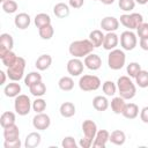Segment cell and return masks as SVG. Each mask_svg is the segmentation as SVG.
<instances>
[{
	"instance_id": "cell-13",
	"label": "cell",
	"mask_w": 148,
	"mask_h": 148,
	"mask_svg": "<svg viewBox=\"0 0 148 148\" xmlns=\"http://www.w3.org/2000/svg\"><path fill=\"white\" fill-rule=\"evenodd\" d=\"M110 140V133L106 130H99L97 131L94 142H92V147L95 148H105L106 142Z\"/></svg>"
},
{
	"instance_id": "cell-40",
	"label": "cell",
	"mask_w": 148,
	"mask_h": 148,
	"mask_svg": "<svg viewBox=\"0 0 148 148\" xmlns=\"http://www.w3.org/2000/svg\"><path fill=\"white\" fill-rule=\"evenodd\" d=\"M126 71H127V74H128L130 77H134L135 79V76L138 75V73L141 71V66L139 65V62L133 61V62H130L127 65Z\"/></svg>"
},
{
	"instance_id": "cell-10",
	"label": "cell",
	"mask_w": 148,
	"mask_h": 148,
	"mask_svg": "<svg viewBox=\"0 0 148 148\" xmlns=\"http://www.w3.org/2000/svg\"><path fill=\"white\" fill-rule=\"evenodd\" d=\"M84 64L80 60V58H73L71 60H68L67 62V72L68 74H71L72 76H79L83 73V66Z\"/></svg>"
},
{
	"instance_id": "cell-14",
	"label": "cell",
	"mask_w": 148,
	"mask_h": 148,
	"mask_svg": "<svg viewBox=\"0 0 148 148\" xmlns=\"http://www.w3.org/2000/svg\"><path fill=\"white\" fill-rule=\"evenodd\" d=\"M119 43V38H118V35L114 34V32H108L105 36H104V40H103V47L108 51H111L113 49L117 47Z\"/></svg>"
},
{
	"instance_id": "cell-48",
	"label": "cell",
	"mask_w": 148,
	"mask_h": 148,
	"mask_svg": "<svg viewBox=\"0 0 148 148\" xmlns=\"http://www.w3.org/2000/svg\"><path fill=\"white\" fill-rule=\"evenodd\" d=\"M140 47L145 51H148V37L140 38Z\"/></svg>"
},
{
	"instance_id": "cell-22",
	"label": "cell",
	"mask_w": 148,
	"mask_h": 148,
	"mask_svg": "<svg viewBox=\"0 0 148 148\" xmlns=\"http://www.w3.org/2000/svg\"><path fill=\"white\" fill-rule=\"evenodd\" d=\"M3 92L7 97H16L20 95L21 92V86L16 82V81H13L12 83H8L5 89H3Z\"/></svg>"
},
{
	"instance_id": "cell-23",
	"label": "cell",
	"mask_w": 148,
	"mask_h": 148,
	"mask_svg": "<svg viewBox=\"0 0 148 148\" xmlns=\"http://www.w3.org/2000/svg\"><path fill=\"white\" fill-rule=\"evenodd\" d=\"M59 111L64 118H71L75 114V105L72 102H64L60 105Z\"/></svg>"
},
{
	"instance_id": "cell-16",
	"label": "cell",
	"mask_w": 148,
	"mask_h": 148,
	"mask_svg": "<svg viewBox=\"0 0 148 148\" xmlns=\"http://www.w3.org/2000/svg\"><path fill=\"white\" fill-rule=\"evenodd\" d=\"M30 23H31V18H30L29 14H27V13H20L14 18L15 27L18 28V29H21V30L27 29L30 25Z\"/></svg>"
},
{
	"instance_id": "cell-18",
	"label": "cell",
	"mask_w": 148,
	"mask_h": 148,
	"mask_svg": "<svg viewBox=\"0 0 148 148\" xmlns=\"http://www.w3.org/2000/svg\"><path fill=\"white\" fill-rule=\"evenodd\" d=\"M52 64V57L50 54H42L37 58L35 66L38 71H46Z\"/></svg>"
},
{
	"instance_id": "cell-25",
	"label": "cell",
	"mask_w": 148,
	"mask_h": 148,
	"mask_svg": "<svg viewBox=\"0 0 148 148\" xmlns=\"http://www.w3.org/2000/svg\"><path fill=\"white\" fill-rule=\"evenodd\" d=\"M104 36H105V35H104L101 30L96 29V30H92V31L89 34V39H90V42L94 44L95 47H99V46L103 45Z\"/></svg>"
},
{
	"instance_id": "cell-51",
	"label": "cell",
	"mask_w": 148,
	"mask_h": 148,
	"mask_svg": "<svg viewBox=\"0 0 148 148\" xmlns=\"http://www.w3.org/2000/svg\"><path fill=\"white\" fill-rule=\"evenodd\" d=\"M135 2L139 5H146V3H148V0H135Z\"/></svg>"
},
{
	"instance_id": "cell-31",
	"label": "cell",
	"mask_w": 148,
	"mask_h": 148,
	"mask_svg": "<svg viewBox=\"0 0 148 148\" xmlns=\"http://www.w3.org/2000/svg\"><path fill=\"white\" fill-rule=\"evenodd\" d=\"M58 86L62 91H71L74 88V81L71 76H62L59 79Z\"/></svg>"
},
{
	"instance_id": "cell-32",
	"label": "cell",
	"mask_w": 148,
	"mask_h": 148,
	"mask_svg": "<svg viewBox=\"0 0 148 148\" xmlns=\"http://www.w3.org/2000/svg\"><path fill=\"white\" fill-rule=\"evenodd\" d=\"M14 46V40H13V37L9 35V34H1L0 35V47H3L8 51H12Z\"/></svg>"
},
{
	"instance_id": "cell-43",
	"label": "cell",
	"mask_w": 148,
	"mask_h": 148,
	"mask_svg": "<svg viewBox=\"0 0 148 148\" xmlns=\"http://www.w3.org/2000/svg\"><path fill=\"white\" fill-rule=\"evenodd\" d=\"M136 32H138V36H139L140 38H146V37H148V23L142 22V23L136 28Z\"/></svg>"
},
{
	"instance_id": "cell-15",
	"label": "cell",
	"mask_w": 148,
	"mask_h": 148,
	"mask_svg": "<svg viewBox=\"0 0 148 148\" xmlns=\"http://www.w3.org/2000/svg\"><path fill=\"white\" fill-rule=\"evenodd\" d=\"M82 131L84 136H88L90 139H95V135L97 133V125L95 121L87 119L82 123Z\"/></svg>"
},
{
	"instance_id": "cell-37",
	"label": "cell",
	"mask_w": 148,
	"mask_h": 148,
	"mask_svg": "<svg viewBox=\"0 0 148 148\" xmlns=\"http://www.w3.org/2000/svg\"><path fill=\"white\" fill-rule=\"evenodd\" d=\"M1 8L3 9L5 13H7V14H13V13H15V12L17 10L18 6H17V2L14 1V0H6L5 2H2Z\"/></svg>"
},
{
	"instance_id": "cell-28",
	"label": "cell",
	"mask_w": 148,
	"mask_h": 148,
	"mask_svg": "<svg viewBox=\"0 0 148 148\" xmlns=\"http://www.w3.org/2000/svg\"><path fill=\"white\" fill-rule=\"evenodd\" d=\"M15 120H16L15 113L12 112V111H6L0 117V125H1L2 128H5L7 126H10V125L15 124Z\"/></svg>"
},
{
	"instance_id": "cell-8",
	"label": "cell",
	"mask_w": 148,
	"mask_h": 148,
	"mask_svg": "<svg viewBox=\"0 0 148 148\" xmlns=\"http://www.w3.org/2000/svg\"><path fill=\"white\" fill-rule=\"evenodd\" d=\"M138 44V39H136V35L131 31V30H126L124 32H121L120 35V45L125 51H132Z\"/></svg>"
},
{
	"instance_id": "cell-39",
	"label": "cell",
	"mask_w": 148,
	"mask_h": 148,
	"mask_svg": "<svg viewBox=\"0 0 148 148\" xmlns=\"http://www.w3.org/2000/svg\"><path fill=\"white\" fill-rule=\"evenodd\" d=\"M1 59V61H2V65H5L6 67H9V66H12L15 61H16V59H17V56L13 52V51H8L2 58H0Z\"/></svg>"
},
{
	"instance_id": "cell-33",
	"label": "cell",
	"mask_w": 148,
	"mask_h": 148,
	"mask_svg": "<svg viewBox=\"0 0 148 148\" xmlns=\"http://www.w3.org/2000/svg\"><path fill=\"white\" fill-rule=\"evenodd\" d=\"M135 82L140 88H147L148 87V71L141 69L135 76Z\"/></svg>"
},
{
	"instance_id": "cell-12",
	"label": "cell",
	"mask_w": 148,
	"mask_h": 148,
	"mask_svg": "<svg viewBox=\"0 0 148 148\" xmlns=\"http://www.w3.org/2000/svg\"><path fill=\"white\" fill-rule=\"evenodd\" d=\"M101 28L106 32H114L119 28V21L113 16H105L101 21Z\"/></svg>"
},
{
	"instance_id": "cell-6",
	"label": "cell",
	"mask_w": 148,
	"mask_h": 148,
	"mask_svg": "<svg viewBox=\"0 0 148 148\" xmlns=\"http://www.w3.org/2000/svg\"><path fill=\"white\" fill-rule=\"evenodd\" d=\"M79 87L83 91H94L101 87V80L96 75H83L79 80Z\"/></svg>"
},
{
	"instance_id": "cell-9",
	"label": "cell",
	"mask_w": 148,
	"mask_h": 148,
	"mask_svg": "<svg viewBox=\"0 0 148 148\" xmlns=\"http://www.w3.org/2000/svg\"><path fill=\"white\" fill-rule=\"evenodd\" d=\"M51 125V118L49 114L40 112L36 113V116L32 118V126L38 131H45Z\"/></svg>"
},
{
	"instance_id": "cell-29",
	"label": "cell",
	"mask_w": 148,
	"mask_h": 148,
	"mask_svg": "<svg viewBox=\"0 0 148 148\" xmlns=\"http://www.w3.org/2000/svg\"><path fill=\"white\" fill-rule=\"evenodd\" d=\"M34 22H35V25H36L38 29H40V28H43V27H45V25L51 24V17H50V15L46 14V13H39V14H37V15L35 16Z\"/></svg>"
},
{
	"instance_id": "cell-19",
	"label": "cell",
	"mask_w": 148,
	"mask_h": 148,
	"mask_svg": "<svg viewBox=\"0 0 148 148\" xmlns=\"http://www.w3.org/2000/svg\"><path fill=\"white\" fill-rule=\"evenodd\" d=\"M121 114L127 119H134L139 114V106L135 103H126Z\"/></svg>"
},
{
	"instance_id": "cell-26",
	"label": "cell",
	"mask_w": 148,
	"mask_h": 148,
	"mask_svg": "<svg viewBox=\"0 0 148 148\" xmlns=\"http://www.w3.org/2000/svg\"><path fill=\"white\" fill-rule=\"evenodd\" d=\"M109 141H111L116 146H123L125 143V141H126V135H125V133L123 131L116 130L110 134V140Z\"/></svg>"
},
{
	"instance_id": "cell-45",
	"label": "cell",
	"mask_w": 148,
	"mask_h": 148,
	"mask_svg": "<svg viewBox=\"0 0 148 148\" xmlns=\"http://www.w3.org/2000/svg\"><path fill=\"white\" fill-rule=\"evenodd\" d=\"M79 146L82 147V148H89V147L92 146V139H90L88 136H83L82 139H80Z\"/></svg>"
},
{
	"instance_id": "cell-50",
	"label": "cell",
	"mask_w": 148,
	"mask_h": 148,
	"mask_svg": "<svg viewBox=\"0 0 148 148\" xmlns=\"http://www.w3.org/2000/svg\"><path fill=\"white\" fill-rule=\"evenodd\" d=\"M102 3H104V5H112L113 2H114V0H99Z\"/></svg>"
},
{
	"instance_id": "cell-52",
	"label": "cell",
	"mask_w": 148,
	"mask_h": 148,
	"mask_svg": "<svg viewBox=\"0 0 148 148\" xmlns=\"http://www.w3.org/2000/svg\"><path fill=\"white\" fill-rule=\"evenodd\" d=\"M5 1H6V0H0V2H1V3H2V2H5Z\"/></svg>"
},
{
	"instance_id": "cell-30",
	"label": "cell",
	"mask_w": 148,
	"mask_h": 148,
	"mask_svg": "<svg viewBox=\"0 0 148 148\" xmlns=\"http://www.w3.org/2000/svg\"><path fill=\"white\" fill-rule=\"evenodd\" d=\"M125 99L120 96L118 97H113L112 101H111V109L114 113L117 114H121L123 111H124V108H125Z\"/></svg>"
},
{
	"instance_id": "cell-36",
	"label": "cell",
	"mask_w": 148,
	"mask_h": 148,
	"mask_svg": "<svg viewBox=\"0 0 148 148\" xmlns=\"http://www.w3.org/2000/svg\"><path fill=\"white\" fill-rule=\"evenodd\" d=\"M102 89H103V92H104L106 96H113V95L116 94V91H117L118 88H117V86H116L114 82L108 80V81H105V82L103 83Z\"/></svg>"
},
{
	"instance_id": "cell-2",
	"label": "cell",
	"mask_w": 148,
	"mask_h": 148,
	"mask_svg": "<svg viewBox=\"0 0 148 148\" xmlns=\"http://www.w3.org/2000/svg\"><path fill=\"white\" fill-rule=\"evenodd\" d=\"M117 88L119 91V96L126 99H132L136 94V87L130 79V76L123 75L117 81Z\"/></svg>"
},
{
	"instance_id": "cell-17",
	"label": "cell",
	"mask_w": 148,
	"mask_h": 148,
	"mask_svg": "<svg viewBox=\"0 0 148 148\" xmlns=\"http://www.w3.org/2000/svg\"><path fill=\"white\" fill-rule=\"evenodd\" d=\"M42 141V136L38 132H31L25 136V141H24V146L25 148H36L37 146H39Z\"/></svg>"
},
{
	"instance_id": "cell-1",
	"label": "cell",
	"mask_w": 148,
	"mask_h": 148,
	"mask_svg": "<svg viewBox=\"0 0 148 148\" xmlns=\"http://www.w3.org/2000/svg\"><path fill=\"white\" fill-rule=\"evenodd\" d=\"M94 49L95 46L90 42V39H80V40H74L73 43H71L68 51L71 56H73L74 58H82V57H87L88 54H90Z\"/></svg>"
},
{
	"instance_id": "cell-27",
	"label": "cell",
	"mask_w": 148,
	"mask_h": 148,
	"mask_svg": "<svg viewBox=\"0 0 148 148\" xmlns=\"http://www.w3.org/2000/svg\"><path fill=\"white\" fill-rule=\"evenodd\" d=\"M29 90H30V92H31L32 96H35V97H42V96H44L46 94V86L42 81H39V82L34 83L32 86H30L29 87Z\"/></svg>"
},
{
	"instance_id": "cell-38",
	"label": "cell",
	"mask_w": 148,
	"mask_h": 148,
	"mask_svg": "<svg viewBox=\"0 0 148 148\" xmlns=\"http://www.w3.org/2000/svg\"><path fill=\"white\" fill-rule=\"evenodd\" d=\"M46 109V101L43 99L42 97H37L34 102H32V110L36 113H40L44 112Z\"/></svg>"
},
{
	"instance_id": "cell-53",
	"label": "cell",
	"mask_w": 148,
	"mask_h": 148,
	"mask_svg": "<svg viewBox=\"0 0 148 148\" xmlns=\"http://www.w3.org/2000/svg\"><path fill=\"white\" fill-rule=\"evenodd\" d=\"M94 1H96V0H94Z\"/></svg>"
},
{
	"instance_id": "cell-24",
	"label": "cell",
	"mask_w": 148,
	"mask_h": 148,
	"mask_svg": "<svg viewBox=\"0 0 148 148\" xmlns=\"http://www.w3.org/2000/svg\"><path fill=\"white\" fill-rule=\"evenodd\" d=\"M92 106L95 110L103 112L109 108V101L105 96H96L92 99Z\"/></svg>"
},
{
	"instance_id": "cell-20",
	"label": "cell",
	"mask_w": 148,
	"mask_h": 148,
	"mask_svg": "<svg viewBox=\"0 0 148 148\" xmlns=\"http://www.w3.org/2000/svg\"><path fill=\"white\" fill-rule=\"evenodd\" d=\"M53 14L59 18H65L69 15V6L65 2H58L53 7Z\"/></svg>"
},
{
	"instance_id": "cell-41",
	"label": "cell",
	"mask_w": 148,
	"mask_h": 148,
	"mask_svg": "<svg viewBox=\"0 0 148 148\" xmlns=\"http://www.w3.org/2000/svg\"><path fill=\"white\" fill-rule=\"evenodd\" d=\"M118 6L124 12H131L135 7V0H119Z\"/></svg>"
},
{
	"instance_id": "cell-44",
	"label": "cell",
	"mask_w": 148,
	"mask_h": 148,
	"mask_svg": "<svg viewBox=\"0 0 148 148\" xmlns=\"http://www.w3.org/2000/svg\"><path fill=\"white\" fill-rule=\"evenodd\" d=\"M3 147L5 148H20L21 147L20 138L18 139H15V140H5Z\"/></svg>"
},
{
	"instance_id": "cell-34",
	"label": "cell",
	"mask_w": 148,
	"mask_h": 148,
	"mask_svg": "<svg viewBox=\"0 0 148 148\" xmlns=\"http://www.w3.org/2000/svg\"><path fill=\"white\" fill-rule=\"evenodd\" d=\"M39 81H42V75L38 72H30L24 77V83L27 87H30L34 83H37Z\"/></svg>"
},
{
	"instance_id": "cell-5",
	"label": "cell",
	"mask_w": 148,
	"mask_h": 148,
	"mask_svg": "<svg viewBox=\"0 0 148 148\" xmlns=\"http://www.w3.org/2000/svg\"><path fill=\"white\" fill-rule=\"evenodd\" d=\"M31 108H32V103H31L30 98L27 95L20 94L18 96L15 97L14 109H15V111H16V113L18 116H27V114H29Z\"/></svg>"
},
{
	"instance_id": "cell-42",
	"label": "cell",
	"mask_w": 148,
	"mask_h": 148,
	"mask_svg": "<svg viewBox=\"0 0 148 148\" xmlns=\"http://www.w3.org/2000/svg\"><path fill=\"white\" fill-rule=\"evenodd\" d=\"M61 146L64 148H76L77 143L73 136H65L61 141Z\"/></svg>"
},
{
	"instance_id": "cell-21",
	"label": "cell",
	"mask_w": 148,
	"mask_h": 148,
	"mask_svg": "<svg viewBox=\"0 0 148 148\" xmlns=\"http://www.w3.org/2000/svg\"><path fill=\"white\" fill-rule=\"evenodd\" d=\"M3 138L5 140H15L20 138V130L18 127L13 124L10 126H7L3 128Z\"/></svg>"
},
{
	"instance_id": "cell-46",
	"label": "cell",
	"mask_w": 148,
	"mask_h": 148,
	"mask_svg": "<svg viewBox=\"0 0 148 148\" xmlns=\"http://www.w3.org/2000/svg\"><path fill=\"white\" fill-rule=\"evenodd\" d=\"M83 3H84V0H68V5L75 9L81 8L83 6Z\"/></svg>"
},
{
	"instance_id": "cell-3",
	"label": "cell",
	"mask_w": 148,
	"mask_h": 148,
	"mask_svg": "<svg viewBox=\"0 0 148 148\" xmlns=\"http://www.w3.org/2000/svg\"><path fill=\"white\" fill-rule=\"evenodd\" d=\"M126 61V56L123 50L113 49L108 56V65L112 71H119L124 67Z\"/></svg>"
},
{
	"instance_id": "cell-4",
	"label": "cell",
	"mask_w": 148,
	"mask_h": 148,
	"mask_svg": "<svg viewBox=\"0 0 148 148\" xmlns=\"http://www.w3.org/2000/svg\"><path fill=\"white\" fill-rule=\"evenodd\" d=\"M24 68H25V60L22 58V57H17L16 61L7 67V76L12 80V81H20L22 77H23V74H24Z\"/></svg>"
},
{
	"instance_id": "cell-7",
	"label": "cell",
	"mask_w": 148,
	"mask_h": 148,
	"mask_svg": "<svg viewBox=\"0 0 148 148\" xmlns=\"http://www.w3.org/2000/svg\"><path fill=\"white\" fill-rule=\"evenodd\" d=\"M142 22H143V17L139 13H132V14H123V15H120V23L125 28H128L130 30L136 29Z\"/></svg>"
},
{
	"instance_id": "cell-47",
	"label": "cell",
	"mask_w": 148,
	"mask_h": 148,
	"mask_svg": "<svg viewBox=\"0 0 148 148\" xmlns=\"http://www.w3.org/2000/svg\"><path fill=\"white\" fill-rule=\"evenodd\" d=\"M140 119L145 124H148V106L142 108V110L140 111Z\"/></svg>"
},
{
	"instance_id": "cell-49",
	"label": "cell",
	"mask_w": 148,
	"mask_h": 148,
	"mask_svg": "<svg viewBox=\"0 0 148 148\" xmlns=\"http://www.w3.org/2000/svg\"><path fill=\"white\" fill-rule=\"evenodd\" d=\"M6 74H7V73H5L3 71H0V75H1L0 84H5V82H6Z\"/></svg>"
},
{
	"instance_id": "cell-35",
	"label": "cell",
	"mask_w": 148,
	"mask_h": 148,
	"mask_svg": "<svg viewBox=\"0 0 148 148\" xmlns=\"http://www.w3.org/2000/svg\"><path fill=\"white\" fill-rule=\"evenodd\" d=\"M38 32H39V37L42 39H46L47 40V39H51L53 37L54 29H53V27L51 24H49V25H45V27L38 29Z\"/></svg>"
},
{
	"instance_id": "cell-11",
	"label": "cell",
	"mask_w": 148,
	"mask_h": 148,
	"mask_svg": "<svg viewBox=\"0 0 148 148\" xmlns=\"http://www.w3.org/2000/svg\"><path fill=\"white\" fill-rule=\"evenodd\" d=\"M84 66L90 71H97L102 66V59L98 54L90 53L87 57H84Z\"/></svg>"
}]
</instances>
